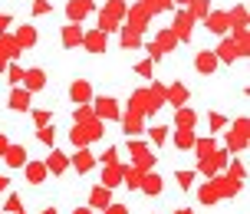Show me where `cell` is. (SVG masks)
Listing matches in <instances>:
<instances>
[{"mask_svg": "<svg viewBox=\"0 0 250 214\" xmlns=\"http://www.w3.org/2000/svg\"><path fill=\"white\" fill-rule=\"evenodd\" d=\"M73 145H79V149H86L89 142H96V139H102V122L99 119H89V122H76L73 126Z\"/></svg>", "mask_w": 250, "mask_h": 214, "instance_id": "obj_1", "label": "cell"}, {"mask_svg": "<svg viewBox=\"0 0 250 214\" xmlns=\"http://www.w3.org/2000/svg\"><path fill=\"white\" fill-rule=\"evenodd\" d=\"M208 185H211V191L217 194V201H221V198H234L240 191V181H234V178H227V175H214Z\"/></svg>", "mask_w": 250, "mask_h": 214, "instance_id": "obj_2", "label": "cell"}, {"mask_svg": "<svg viewBox=\"0 0 250 214\" xmlns=\"http://www.w3.org/2000/svg\"><path fill=\"white\" fill-rule=\"evenodd\" d=\"M221 168H227V151L224 149H217L211 158H201V162H198V171H201V175H208V178H214Z\"/></svg>", "mask_w": 250, "mask_h": 214, "instance_id": "obj_3", "label": "cell"}, {"mask_svg": "<svg viewBox=\"0 0 250 214\" xmlns=\"http://www.w3.org/2000/svg\"><path fill=\"white\" fill-rule=\"evenodd\" d=\"M92 115L99 119V122H105V119H119V102L112 99V96H99L96 99V106H92Z\"/></svg>", "mask_w": 250, "mask_h": 214, "instance_id": "obj_4", "label": "cell"}, {"mask_svg": "<svg viewBox=\"0 0 250 214\" xmlns=\"http://www.w3.org/2000/svg\"><path fill=\"white\" fill-rule=\"evenodd\" d=\"M171 33L178 37V43H188V40H191V33H194V20L188 17V10H178V13H175Z\"/></svg>", "mask_w": 250, "mask_h": 214, "instance_id": "obj_5", "label": "cell"}, {"mask_svg": "<svg viewBox=\"0 0 250 214\" xmlns=\"http://www.w3.org/2000/svg\"><path fill=\"white\" fill-rule=\"evenodd\" d=\"M109 204H112V188H102V185L89 188V204L86 208H92V211H105Z\"/></svg>", "mask_w": 250, "mask_h": 214, "instance_id": "obj_6", "label": "cell"}, {"mask_svg": "<svg viewBox=\"0 0 250 214\" xmlns=\"http://www.w3.org/2000/svg\"><path fill=\"white\" fill-rule=\"evenodd\" d=\"M83 46H86L92 56H99V53H105L109 40H105V33H102V30H86V33H83Z\"/></svg>", "mask_w": 250, "mask_h": 214, "instance_id": "obj_7", "label": "cell"}, {"mask_svg": "<svg viewBox=\"0 0 250 214\" xmlns=\"http://www.w3.org/2000/svg\"><path fill=\"white\" fill-rule=\"evenodd\" d=\"M92 10H96L92 0H69V3H66V17H69V23H79V20L89 17Z\"/></svg>", "mask_w": 250, "mask_h": 214, "instance_id": "obj_8", "label": "cell"}, {"mask_svg": "<svg viewBox=\"0 0 250 214\" xmlns=\"http://www.w3.org/2000/svg\"><path fill=\"white\" fill-rule=\"evenodd\" d=\"M244 145H247V119H237V122H234V132L227 135V151L230 149L240 151Z\"/></svg>", "mask_w": 250, "mask_h": 214, "instance_id": "obj_9", "label": "cell"}, {"mask_svg": "<svg viewBox=\"0 0 250 214\" xmlns=\"http://www.w3.org/2000/svg\"><path fill=\"white\" fill-rule=\"evenodd\" d=\"M20 86H23L26 92L33 96V92H40V89H46V73H43V69H26Z\"/></svg>", "mask_w": 250, "mask_h": 214, "instance_id": "obj_10", "label": "cell"}, {"mask_svg": "<svg viewBox=\"0 0 250 214\" xmlns=\"http://www.w3.org/2000/svg\"><path fill=\"white\" fill-rule=\"evenodd\" d=\"M69 99L79 102V106H89V99H92V83L89 79H76L73 86H69Z\"/></svg>", "mask_w": 250, "mask_h": 214, "instance_id": "obj_11", "label": "cell"}, {"mask_svg": "<svg viewBox=\"0 0 250 214\" xmlns=\"http://www.w3.org/2000/svg\"><path fill=\"white\" fill-rule=\"evenodd\" d=\"M83 26L79 23H69V26H62V33H60V43L66 46V50H73V46H83Z\"/></svg>", "mask_w": 250, "mask_h": 214, "instance_id": "obj_12", "label": "cell"}, {"mask_svg": "<svg viewBox=\"0 0 250 214\" xmlns=\"http://www.w3.org/2000/svg\"><path fill=\"white\" fill-rule=\"evenodd\" d=\"M194 69L204 76H211L214 69H217V56H214V50H198L194 53Z\"/></svg>", "mask_w": 250, "mask_h": 214, "instance_id": "obj_13", "label": "cell"}, {"mask_svg": "<svg viewBox=\"0 0 250 214\" xmlns=\"http://www.w3.org/2000/svg\"><path fill=\"white\" fill-rule=\"evenodd\" d=\"M7 106H10L13 112H30V92H26L23 86H13V89H10V99H7Z\"/></svg>", "mask_w": 250, "mask_h": 214, "instance_id": "obj_14", "label": "cell"}, {"mask_svg": "<svg viewBox=\"0 0 250 214\" xmlns=\"http://www.w3.org/2000/svg\"><path fill=\"white\" fill-rule=\"evenodd\" d=\"M69 162H73V168L79 171V175H86V171H92V168H96V155H92L89 149H79Z\"/></svg>", "mask_w": 250, "mask_h": 214, "instance_id": "obj_15", "label": "cell"}, {"mask_svg": "<svg viewBox=\"0 0 250 214\" xmlns=\"http://www.w3.org/2000/svg\"><path fill=\"white\" fill-rule=\"evenodd\" d=\"M43 165H46V171H50V175H62V171L69 168V158H66L62 151H56V149H53L50 155L43 158Z\"/></svg>", "mask_w": 250, "mask_h": 214, "instance_id": "obj_16", "label": "cell"}, {"mask_svg": "<svg viewBox=\"0 0 250 214\" xmlns=\"http://www.w3.org/2000/svg\"><path fill=\"white\" fill-rule=\"evenodd\" d=\"M165 102H168V106H175V109H185V102H188V89L181 86V83H171V86L165 89Z\"/></svg>", "mask_w": 250, "mask_h": 214, "instance_id": "obj_17", "label": "cell"}, {"mask_svg": "<svg viewBox=\"0 0 250 214\" xmlns=\"http://www.w3.org/2000/svg\"><path fill=\"white\" fill-rule=\"evenodd\" d=\"M214 56H217V63H237L240 50L234 46V40H221V46L214 50Z\"/></svg>", "mask_w": 250, "mask_h": 214, "instance_id": "obj_18", "label": "cell"}, {"mask_svg": "<svg viewBox=\"0 0 250 214\" xmlns=\"http://www.w3.org/2000/svg\"><path fill=\"white\" fill-rule=\"evenodd\" d=\"M23 175H26V181H30V185H43L50 171H46V165H43V162H26L23 165Z\"/></svg>", "mask_w": 250, "mask_h": 214, "instance_id": "obj_19", "label": "cell"}, {"mask_svg": "<svg viewBox=\"0 0 250 214\" xmlns=\"http://www.w3.org/2000/svg\"><path fill=\"white\" fill-rule=\"evenodd\" d=\"M204 26H208L211 33H217V37H224L227 30H230V23H227V13H208V17H204Z\"/></svg>", "mask_w": 250, "mask_h": 214, "instance_id": "obj_20", "label": "cell"}, {"mask_svg": "<svg viewBox=\"0 0 250 214\" xmlns=\"http://www.w3.org/2000/svg\"><path fill=\"white\" fill-rule=\"evenodd\" d=\"M162 175L158 171H145L142 175V185H138V191H145V194H162Z\"/></svg>", "mask_w": 250, "mask_h": 214, "instance_id": "obj_21", "label": "cell"}, {"mask_svg": "<svg viewBox=\"0 0 250 214\" xmlns=\"http://www.w3.org/2000/svg\"><path fill=\"white\" fill-rule=\"evenodd\" d=\"M3 158H7V165H10V168H23V165L30 162V158H26V149H23V145H7Z\"/></svg>", "mask_w": 250, "mask_h": 214, "instance_id": "obj_22", "label": "cell"}, {"mask_svg": "<svg viewBox=\"0 0 250 214\" xmlns=\"http://www.w3.org/2000/svg\"><path fill=\"white\" fill-rule=\"evenodd\" d=\"M13 40H17V46L20 50H30L33 43H37V26H30V23H23L17 33H13Z\"/></svg>", "mask_w": 250, "mask_h": 214, "instance_id": "obj_23", "label": "cell"}, {"mask_svg": "<svg viewBox=\"0 0 250 214\" xmlns=\"http://www.w3.org/2000/svg\"><path fill=\"white\" fill-rule=\"evenodd\" d=\"M122 168H125V165H105V168H102V188H115V185H122Z\"/></svg>", "mask_w": 250, "mask_h": 214, "instance_id": "obj_24", "label": "cell"}, {"mask_svg": "<svg viewBox=\"0 0 250 214\" xmlns=\"http://www.w3.org/2000/svg\"><path fill=\"white\" fill-rule=\"evenodd\" d=\"M119 119H122V128L128 132V135H138V132H142V112L125 109V115H119Z\"/></svg>", "mask_w": 250, "mask_h": 214, "instance_id": "obj_25", "label": "cell"}, {"mask_svg": "<svg viewBox=\"0 0 250 214\" xmlns=\"http://www.w3.org/2000/svg\"><path fill=\"white\" fill-rule=\"evenodd\" d=\"M227 23H230V30H247V7L237 3L234 10H227Z\"/></svg>", "mask_w": 250, "mask_h": 214, "instance_id": "obj_26", "label": "cell"}, {"mask_svg": "<svg viewBox=\"0 0 250 214\" xmlns=\"http://www.w3.org/2000/svg\"><path fill=\"white\" fill-rule=\"evenodd\" d=\"M125 17H128V23H125V26H132V30H138V33L148 26V13H145V7H132Z\"/></svg>", "mask_w": 250, "mask_h": 214, "instance_id": "obj_27", "label": "cell"}, {"mask_svg": "<svg viewBox=\"0 0 250 214\" xmlns=\"http://www.w3.org/2000/svg\"><path fill=\"white\" fill-rule=\"evenodd\" d=\"M125 13H128V3H125V0H109V3L102 7V17H109V20H115V23L122 20Z\"/></svg>", "mask_w": 250, "mask_h": 214, "instance_id": "obj_28", "label": "cell"}, {"mask_svg": "<svg viewBox=\"0 0 250 214\" xmlns=\"http://www.w3.org/2000/svg\"><path fill=\"white\" fill-rule=\"evenodd\" d=\"M185 10H188V17H191V20L198 23V20H204V17L211 13V0H191Z\"/></svg>", "mask_w": 250, "mask_h": 214, "instance_id": "obj_29", "label": "cell"}, {"mask_svg": "<svg viewBox=\"0 0 250 214\" xmlns=\"http://www.w3.org/2000/svg\"><path fill=\"white\" fill-rule=\"evenodd\" d=\"M194 151H198V162L201 158H211L214 151H217V142L211 135H204V139H194Z\"/></svg>", "mask_w": 250, "mask_h": 214, "instance_id": "obj_30", "label": "cell"}, {"mask_svg": "<svg viewBox=\"0 0 250 214\" xmlns=\"http://www.w3.org/2000/svg\"><path fill=\"white\" fill-rule=\"evenodd\" d=\"M194 139H198L194 128H178L175 132V145L178 149H194Z\"/></svg>", "mask_w": 250, "mask_h": 214, "instance_id": "obj_31", "label": "cell"}, {"mask_svg": "<svg viewBox=\"0 0 250 214\" xmlns=\"http://www.w3.org/2000/svg\"><path fill=\"white\" fill-rule=\"evenodd\" d=\"M155 46H158L162 53H168V50H175V46H178V37L171 33V30H162V33H158V40H155Z\"/></svg>", "mask_w": 250, "mask_h": 214, "instance_id": "obj_32", "label": "cell"}, {"mask_svg": "<svg viewBox=\"0 0 250 214\" xmlns=\"http://www.w3.org/2000/svg\"><path fill=\"white\" fill-rule=\"evenodd\" d=\"M122 46H125V50H138V46H142L138 30H132V26H122Z\"/></svg>", "mask_w": 250, "mask_h": 214, "instance_id": "obj_33", "label": "cell"}, {"mask_svg": "<svg viewBox=\"0 0 250 214\" xmlns=\"http://www.w3.org/2000/svg\"><path fill=\"white\" fill-rule=\"evenodd\" d=\"M194 122H198V115L191 112V109H178L175 112V126L178 128H194Z\"/></svg>", "mask_w": 250, "mask_h": 214, "instance_id": "obj_34", "label": "cell"}, {"mask_svg": "<svg viewBox=\"0 0 250 214\" xmlns=\"http://www.w3.org/2000/svg\"><path fill=\"white\" fill-rule=\"evenodd\" d=\"M142 7H145V13H165V10H171V0H142Z\"/></svg>", "mask_w": 250, "mask_h": 214, "instance_id": "obj_35", "label": "cell"}, {"mask_svg": "<svg viewBox=\"0 0 250 214\" xmlns=\"http://www.w3.org/2000/svg\"><path fill=\"white\" fill-rule=\"evenodd\" d=\"M23 73H26V69L20 63H7V79H10L13 86H20V83H23Z\"/></svg>", "mask_w": 250, "mask_h": 214, "instance_id": "obj_36", "label": "cell"}, {"mask_svg": "<svg viewBox=\"0 0 250 214\" xmlns=\"http://www.w3.org/2000/svg\"><path fill=\"white\" fill-rule=\"evenodd\" d=\"M224 175L244 185V175H247V171H244V162H230V165H227V171H224Z\"/></svg>", "mask_w": 250, "mask_h": 214, "instance_id": "obj_37", "label": "cell"}, {"mask_svg": "<svg viewBox=\"0 0 250 214\" xmlns=\"http://www.w3.org/2000/svg\"><path fill=\"white\" fill-rule=\"evenodd\" d=\"M50 122H53V112H50V109H33V126H37V128L50 126Z\"/></svg>", "mask_w": 250, "mask_h": 214, "instance_id": "obj_38", "label": "cell"}, {"mask_svg": "<svg viewBox=\"0 0 250 214\" xmlns=\"http://www.w3.org/2000/svg\"><path fill=\"white\" fill-rule=\"evenodd\" d=\"M53 139H56V128H53V126L37 128V142H43V145H53Z\"/></svg>", "mask_w": 250, "mask_h": 214, "instance_id": "obj_39", "label": "cell"}, {"mask_svg": "<svg viewBox=\"0 0 250 214\" xmlns=\"http://www.w3.org/2000/svg\"><path fill=\"white\" fill-rule=\"evenodd\" d=\"M135 73L142 76V79H151V73H155V63H151V60H142V63H135Z\"/></svg>", "mask_w": 250, "mask_h": 214, "instance_id": "obj_40", "label": "cell"}, {"mask_svg": "<svg viewBox=\"0 0 250 214\" xmlns=\"http://www.w3.org/2000/svg\"><path fill=\"white\" fill-rule=\"evenodd\" d=\"M30 10H33V17H43V13L53 10V3H50V0H33V7H30Z\"/></svg>", "mask_w": 250, "mask_h": 214, "instance_id": "obj_41", "label": "cell"}, {"mask_svg": "<svg viewBox=\"0 0 250 214\" xmlns=\"http://www.w3.org/2000/svg\"><path fill=\"white\" fill-rule=\"evenodd\" d=\"M3 211H10V214L23 211V201H20V194H10V198H7V204H3Z\"/></svg>", "mask_w": 250, "mask_h": 214, "instance_id": "obj_42", "label": "cell"}, {"mask_svg": "<svg viewBox=\"0 0 250 214\" xmlns=\"http://www.w3.org/2000/svg\"><path fill=\"white\" fill-rule=\"evenodd\" d=\"M148 135H151V142H155V145H165V142H168V128L155 126V128H151V132H148Z\"/></svg>", "mask_w": 250, "mask_h": 214, "instance_id": "obj_43", "label": "cell"}, {"mask_svg": "<svg viewBox=\"0 0 250 214\" xmlns=\"http://www.w3.org/2000/svg\"><path fill=\"white\" fill-rule=\"evenodd\" d=\"M89 119H96L89 106H79V109H76V112H73V122H89Z\"/></svg>", "mask_w": 250, "mask_h": 214, "instance_id": "obj_44", "label": "cell"}, {"mask_svg": "<svg viewBox=\"0 0 250 214\" xmlns=\"http://www.w3.org/2000/svg\"><path fill=\"white\" fill-rule=\"evenodd\" d=\"M96 162L105 168V165H119V151L115 149H109V151H102V158H96Z\"/></svg>", "mask_w": 250, "mask_h": 214, "instance_id": "obj_45", "label": "cell"}, {"mask_svg": "<svg viewBox=\"0 0 250 214\" xmlns=\"http://www.w3.org/2000/svg\"><path fill=\"white\" fill-rule=\"evenodd\" d=\"M198 198H201V204H214V201H217V194L211 191V185H204V188L198 191Z\"/></svg>", "mask_w": 250, "mask_h": 214, "instance_id": "obj_46", "label": "cell"}, {"mask_svg": "<svg viewBox=\"0 0 250 214\" xmlns=\"http://www.w3.org/2000/svg\"><path fill=\"white\" fill-rule=\"evenodd\" d=\"M175 178H178V185H181V188H185V191L191 188V185H194V171H178Z\"/></svg>", "mask_w": 250, "mask_h": 214, "instance_id": "obj_47", "label": "cell"}, {"mask_svg": "<svg viewBox=\"0 0 250 214\" xmlns=\"http://www.w3.org/2000/svg\"><path fill=\"white\" fill-rule=\"evenodd\" d=\"M128 151H132V158H138V155H145V151H148V145H145V142H138V139H132V142H128Z\"/></svg>", "mask_w": 250, "mask_h": 214, "instance_id": "obj_48", "label": "cell"}, {"mask_svg": "<svg viewBox=\"0 0 250 214\" xmlns=\"http://www.w3.org/2000/svg\"><path fill=\"white\" fill-rule=\"evenodd\" d=\"M224 126H227L224 115H221V112H211V128H214V132H217V128H224Z\"/></svg>", "mask_w": 250, "mask_h": 214, "instance_id": "obj_49", "label": "cell"}, {"mask_svg": "<svg viewBox=\"0 0 250 214\" xmlns=\"http://www.w3.org/2000/svg\"><path fill=\"white\" fill-rule=\"evenodd\" d=\"M102 214H128V211H125L122 204H109V208H105V211H102Z\"/></svg>", "mask_w": 250, "mask_h": 214, "instance_id": "obj_50", "label": "cell"}, {"mask_svg": "<svg viewBox=\"0 0 250 214\" xmlns=\"http://www.w3.org/2000/svg\"><path fill=\"white\" fill-rule=\"evenodd\" d=\"M7 26H10V17H7V13H0V37L7 33Z\"/></svg>", "mask_w": 250, "mask_h": 214, "instance_id": "obj_51", "label": "cell"}, {"mask_svg": "<svg viewBox=\"0 0 250 214\" xmlns=\"http://www.w3.org/2000/svg\"><path fill=\"white\" fill-rule=\"evenodd\" d=\"M73 214H96V211H92V208H86V204H83V208H76Z\"/></svg>", "mask_w": 250, "mask_h": 214, "instance_id": "obj_52", "label": "cell"}, {"mask_svg": "<svg viewBox=\"0 0 250 214\" xmlns=\"http://www.w3.org/2000/svg\"><path fill=\"white\" fill-rule=\"evenodd\" d=\"M7 145H10V142H7V139H3V135H0V155L7 151Z\"/></svg>", "mask_w": 250, "mask_h": 214, "instance_id": "obj_53", "label": "cell"}, {"mask_svg": "<svg viewBox=\"0 0 250 214\" xmlns=\"http://www.w3.org/2000/svg\"><path fill=\"white\" fill-rule=\"evenodd\" d=\"M171 3H181V10H185V7L191 3V0H171Z\"/></svg>", "mask_w": 250, "mask_h": 214, "instance_id": "obj_54", "label": "cell"}, {"mask_svg": "<svg viewBox=\"0 0 250 214\" xmlns=\"http://www.w3.org/2000/svg\"><path fill=\"white\" fill-rule=\"evenodd\" d=\"M40 214H60V211H56V208H46V211H40Z\"/></svg>", "mask_w": 250, "mask_h": 214, "instance_id": "obj_55", "label": "cell"}, {"mask_svg": "<svg viewBox=\"0 0 250 214\" xmlns=\"http://www.w3.org/2000/svg\"><path fill=\"white\" fill-rule=\"evenodd\" d=\"M3 69H7V60H3V56H0V73H3Z\"/></svg>", "mask_w": 250, "mask_h": 214, "instance_id": "obj_56", "label": "cell"}, {"mask_svg": "<svg viewBox=\"0 0 250 214\" xmlns=\"http://www.w3.org/2000/svg\"><path fill=\"white\" fill-rule=\"evenodd\" d=\"M175 214H191V211H188V208H181V211H175Z\"/></svg>", "mask_w": 250, "mask_h": 214, "instance_id": "obj_57", "label": "cell"}, {"mask_svg": "<svg viewBox=\"0 0 250 214\" xmlns=\"http://www.w3.org/2000/svg\"><path fill=\"white\" fill-rule=\"evenodd\" d=\"M17 214H23V211H17Z\"/></svg>", "mask_w": 250, "mask_h": 214, "instance_id": "obj_58", "label": "cell"}]
</instances>
